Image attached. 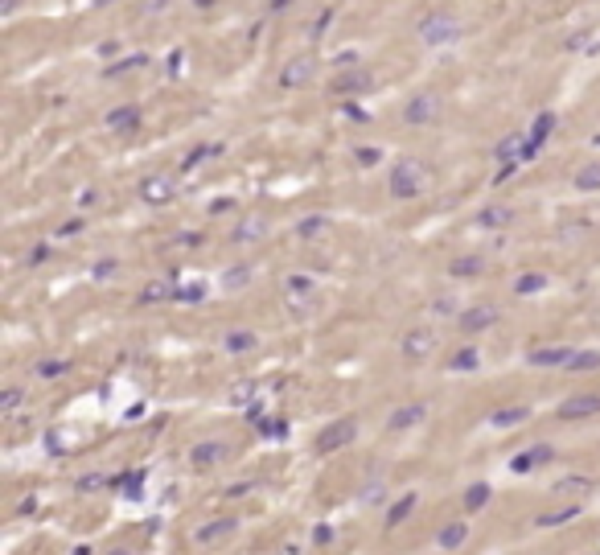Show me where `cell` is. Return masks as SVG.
Masks as SVG:
<instances>
[{
    "mask_svg": "<svg viewBox=\"0 0 600 555\" xmlns=\"http://www.w3.org/2000/svg\"><path fill=\"white\" fill-rule=\"evenodd\" d=\"M169 296H173V292H169L165 284H148V288H145V296H140V300H169Z\"/></svg>",
    "mask_w": 600,
    "mask_h": 555,
    "instance_id": "cell-41",
    "label": "cell"
},
{
    "mask_svg": "<svg viewBox=\"0 0 600 555\" xmlns=\"http://www.w3.org/2000/svg\"><path fill=\"white\" fill-rule=\"evenodd\" d=\"M354 157H358V165H366V169H370V165H379V157H383V152H379V148H358Z\"/></svg>",
    "mask_w": 600,
    "mask_h": 555,
    "instance_id": "cell-39",
    "label": "cell"
},
{
    "mask_svg": "<svg viewBox=\"0 0 600 555\" xmlns=\"http://www.w3.org/2000/svg\"><path fill=\"white\" fill-rule=\"evenodd\" d=\"M235 531H239V518H210L206 527H197L193 543H197V547H214V543H222V539H231Z\"/></svg>",
    "mask_w": 600,
    "mask_h": 555,
    "instance_id": "cell-10",
    "label": "cell"
},
{
    "mask_svg": "<svg viewBox=\"0 0 600 555\" xmlns=\"http://www.w3.org/2000/svg\"><path fill=\"white\" fill-rule=\"evenodd\" d=\"M415 502H420V498H415V494H403V498H399V502H395V506L386 510V523H391V527H399V523H403V518H408L411 510H415Z\"/></svg>",
    "mask_w": 600,
    "mask_h": 555,
    "instance_id": "cell-26",
    "label": "cell"
},
{
    "mask_svg": "<svg viewBox=\"0 0 600 555\" xmlns=\"http://www.w3.org/2000/svg\"><path fill=\"white\" fill-rule=\"evenodd\" d=\"M325 226H329L325 214H305L296 222V235H300V239H317V235H325Z\"/></svg>",
    "mask_w": 600,
    "mask_h": 555,
    "instance_id": "cell-23",
    "label": "cell"
},
{
    "mask_svg": "<svg viewBox=\"0 0 600 555\" xmlns=\"http://www.w3.org/2000/svg\"><path fill=\"white\" fill-rule=\"evenodd\" d=\"M82 226H87L82 218H66V222L58 226V235H62V239H74V235H82Z\"/></svg>",
    "mask_w": 600,
    "mask_h": 555,
    "instance_id": "cell-36",
    "label": "cell"
},
{
    "mask_svg": "<svg viewBox=\"0 0 600 555\" xmlns=\"http://www.w3.org/2000/svg\"><path fill=\"white\" fill-rule=\"evenodd\" d=\"M555 489H559V494H588L592 482H588V477H568V482H559Z\"/></svg>",
    "mask_w": 600,
    "mask_h": 555,
    "instance_id": "cell-32",
    "label": "cell"
},
{
    "mask_svg": "<svg viewBox=\"0 0 600 555\" xmlns=\"http://www.w3.org/2000/svg\"><path fill=\"white\" fill-rule=\"evenodd\" d=\"M555 415L563 420V424H576V420H592V415H600V395H592V391H584V395H568L559 408H555Z\"/></svg>",
    "mask_w": 600,
    "mask_h": 555,
    "instance_id": "cell-6",
    "label": "cell"
},
{
    "mask_svg": "<svg viewBox=\"0 0 600 555\" xmlns=\"http://www.w3.org/2000/svg\"><path fill=\"white\" fill-rule=\"evenodd\" d=\"M312 74H317V62H312L309 54H300V58L284 62V71H280V87H284V91H292V87H309Z\"/></svg>",
    "mask_w": 600,
    "mask_h": 555,
    "instance_id": "cell-9",
    "label": "cell"
},
{
    "mask_svg": "<svg viewBox=\"0 0 600 555\" xmlns=\"http://www.w3.org/2000/svg\"><path fill=\"white\" fill-rule=\"evenodd\" d=\"M572 354H576V350H568V346H543V350H530L527 362L530 366H563V370H568Z\"/></svg>",
    "mask_w": 600,
    "mask_h": 555,
    "instance_id": "cell-16",
    "label": "cell"
},
{
    "mask_svg": "<svg viewBox=\"0 0 600 555\" xmlns=\"http://www.w3.org/2000/svg\"><path fill=\"white\" fill-rule=\"evenodd\" d=\"M391 193L395 197H420V193H428V169H424V161H415V157H399L395 161V169H391Z\"/></svg>",
    "mask_w": 600,
    "mask_h": 555,
    "instance_id": "cell-1",
    "label": "cell"
},
{
    "mask_svg": "<svg viewBox=\"0 0 600 555\" xmlns=\"http://www.w3.org/2000/svg\"><path fill=\"white\" fill-rule=\"evenodd\" d=\"M436 346H440V338H436L428 325H415V329H408V334H403V341H399L403 358H411V362H424V358H432Z\"/></svg>",
    "mask_w": 600,
    "mask_h": 555,
    "instance_id": "cell-5",
    "label": "cell"
},
{
    "mask_svg": "<svg viewBox=\"0 0 600 555\" xmlns=\"http://www.w3.org/2000/svg\"><path fill=\"white\" fill-rule=\"evenodd\" d=\"M465 543H469V523H460V518H456V523H444L440 535H436V547H440V551H456V547H465Z\"/></svg>",
    "mask_w": 600,
    "mask_h": 555,
    "instance_id": "cell-17",
    "label": "cell"
},
{
    "mask_svg": "<svg viewBox=\"0 0 600 555\" xmlns=\"http://www.w3.org/2000/svg\"><path fill=\"white\" fill-rule=\"evenodd\" d=\"M255 346H259V338H255L251 329H231V334H226V350H231V354H243V350H255Z\"/></svg>",
    "mask_w": 600,
    "mask_h": 555,
    "instance_id": "cell-24",
    "label": "cell"
},
{
    "mask_svg": "<svg viewBox=\"0 0 600 555\" xmlns=\"http://www.w3.org/2000/svg\"><path fill=\"white\" fill-rule=\"evenodd\" d=\"M444 116V95L440 91H415L403 107V123L408 128H432Z\"/></svg>",
    "mask_w": 600,
    "mask_h": 555,
    "instance_id": "cell-2",
    "label": "cell"
},
{
    "mask_svg": "<svg viewBox=\"0 0 600 555\" xmlns=\"http://www.w3.org/2000/svg\"><path fill=\"white\" fill-rule=\"evenodd\" d=\"M588 42H592V29H580V33H572L563 42V49H580V46H588Z\"/></svg>",
    "mask_w": 600,
    "mask_h": 555,
    "instance_id": "cell-38",
    "label": "cell"
},
{
    "mask_svg": "<svg viewBox=\"0 0 600 555\" xmlns=\"http://www.w3.org/2000/svg\"><path fill=\"white\" fill-rule=\"evenodd\" d=\"M140 197H145L148 206H165V202H173V181H169L165 173H152V177L140 181Z\"/></svg>",
    "mask_w": 600,
    "mask_h": 555,
    "instance_id": "cell-14",
    "label": "cell"
},
{
    "mask_svg": "<svg viewBox=\"0 0 600 555\" xmlns=\"http://www.w3.org/2000/svg\"><path fill=\"white\" fill-rule=\"evenodd\" d=\"M547 284H551V280H547L543 272H522V276L514 280V292H518V296H534V292H543Z\"/></svg>",
    "mask_w": 600,
    "mask_h": 555,
    "instance_id": "cell-21",
    "label": "cell"
},
{
    "mask_svg": "<svg viewBox=\"0 0 600 555\" xmlns=\"http://www.w3.org/2000/svg\"><path fill=\"white\" fill-rule=\"evenodd\" d=\"M226 457H231V444H226V440H197L190 449L193 469H214V465H222Z\"/></svg>",
    "mask_w": 600,
    "mask_h": 555,
    "instance_id": "cell-8",
    "label": "cell"
},
{
    "mask_svg": "<svg viewBox=\"0 0 600 555\" xmlns=\"http://www.w3.org/2000/svg\"><path fill=\"white\" fill-rule=\"evenodd\" d=\"M489 494H494V489H489V485H485V482L469 485V494H465V510H481V506H485V502H489Z\"/></svg>",
    "mask_w": 600,
    "mask_h": 555,
    "instance_id": "cell-28",
    "label": "cell"
},
{
    "mask_svg": "<svg viewBox=\"0 0 600 555\" xmlns=\"http://www.w3.org/2000/svg\"><path fill=\"white\" fill-rule=\"evenodd\" d=\"M370 87H374V74L362 71V66H354V71H345L341 78L329 83V91H333V95H354V91H370Z\"/></svg>",
    "mask_w": 600,
    "mask_h": 555,
    "instance_id": "cell-12",
    "label": "cell"
},
{
    "mask_svg": "<svg viewBox=\"0 0 600 555\" xmlns=\"http://www.w3.org/2000/svg\"><path fill=\"white\" fill-rule=\"evenodd\" d=\"M551 457H555V444H534V449H522V453L514 457V473H534V469L551 465Z\"/></svg>",
    "mask_w": 600,
    "mask_h": 555,
    "instance_id": "cell-13",
    "label": "cell"
},
{
    "mask_svg": "<svg viewBox=\"0 0 600 555\" xmlns=\"http://www.w3.org/2000/svg\"><path fill=\"white\" fill-rule=\"evenodd\" d=\"M448 366H453V370H473V366H477V350H456Z\"/></svg>",
    "mask_w": 600,
    "mask_h": 555,
    "instance_id": "cell-31",
    "label": "cell"
},
{
    "mask_svg": "<svg viewBox=\"0 0 600 555\" xmlns=\"http://www.w3.org/2000/svg\"><path fill=\"white\" fill-rule=\"evenodd\" d=\"M460 21H456L453 13H428L424 21H420V42L424 46H448V42H460Z\"/></svg>",
    "mask_w": 600,
    "mask_h": 555,
    "instance_id": "cell-3",
    "label": "cell"
},
{
    "mask_svg": "<svg viewBox=\"0 0 600 555\" xmlns=\"http://www.w3.org/2000/svg\"><path fill=\"white\" fill-rule=\"evenodd\" d=\"M530 420V408L527 403H514V408H498L494 415H489V424L494 428H514V424H527Z\"/></svg>",
    "mask_w": 600,
    "mask_h": 555,
    "instance_id": "cell-19",
    "label": "cell"
},
{
    "mask_svg": "<svg viewBox=\"0 0 600 555\" xmlns=\"http://www.w3.org/2000/svg\"><path fill=\"white\" fill-rule=\"evenodd\" d=\"M202 296H206V288H202V284H190V288H181V292H177V300H185V305L202 300Z\"/></svg>",
    "mask_w": 600,
    "mask_h": 555,
    "instance_id": "cell-40",
    "label": "cell"
},
{
    "mask_svg": "<svg viewBox=\"0 0 600 555\" xmlns=\"http://www.w3.org/2000/svg\"><path fill=\"white\" fill-rule=\"evenodd\" d=\"M288 292H292V296H312L317 288H312L309 276H288Z\"/></svg>",
    "mask_w": 600,
    "mask_h": 555,
    "instance_id": "cell-35",
    "label": "cell"
},
{
    "mask_svg": "<svg viewBox=\"0 0 600 555\" xmlns=\"http://www.w3.org/2000/svg\"><path fill=\"white\" fill-rule=\"evenodd\" d=\"M448 272H453V276H481L485 264H481V255H465V260H453Z\"/></svg>",
    "mask_w": 600,
    "mask_h": 555,
    "instance_id": "cell-27",
    "label": "cell"
},
{
    "mask_svg": "<svg viewBox=\"0 0 600 555\" xmlns=\"http://www.w3.org/2000/svg\"><path fill=\"white\" fill-rule=\"evenodd\" d=\"M103 128H111V132H132V128H140V107H116V111H107L103 116Z\"/></svg>",
    "mask_w": 600,
    "mask_h": 555,
    "instance_id": "cell-18",
    "label": "cell"
},
{
    "mask_svg": "<svg viewBox=\"0 0 600 555\" xmlns=\"http://www.w3.org/2000/svg\"><path fill=\"white\" fill-rule=\"evenodd\" d=\"M572 181H576V190H580V193H596V190H600V161H588V165H580Z\"/></svg>",
    "mask_w": 600,
    "mask_h": 555,
    "instance_id": "cell-20",
    "label": "cell"
},
{
    "mask_svg": "<svg viewBox=\"0 0 600 555\" xmlns=\"http://www.w3.org/2000/svg\"><path fill=\"white\" fill-rule=\"evenodd\" d=\"M576 506H563V510H551V514H539V527H559L563 518H572Z\"/></svg>",
    "mask_w": 600,
    "mask_h": 555,
    "instance_id": "cell-34",
    "label": "cell"
},
{
    "mask_svg": "<svg viewBox=\"0 0 600 555\" xmlns=\"http://www.w3.org/2000/svg\"><path fill=\"white\" fill-rule=\"evenodd\" d=\"M424 420H428V408H424V403H403V408H395V411H391L386 428H391V432H408V428L424 424Z\"/></svg>",
    "mask_w": 600,
    "mask_h": 555,
    "instance_id": "cell-15",
    "label": "cell"
},
{
    "mask_svg": "<svg viewBox=\"0 0 600 555\" xmlns=\"http://www.w3.org/2000/svg\"><path fill=\"white\" fill-rule=\"evenodd\" d=\"M354 436H358V424H354V420H337L329 428H321L312 444H317V453H337V449L354 444Z\"/></svg>",
    "mask_w": 600,
    "mask_h": 555,
    "instance_id": "cell-7",
    "label": "cell"
},
{
    "mask_svg": "<svg viewBox=\"0 0 600 555\" xmlns=\"http://www.w3.org/2000/svg\"><path fill=\"white\" fill-rule=\"evenodd\" d=\"M551 128H555V116L551 111H543L539 120L530 123V145L539 148V145H547V136H551Z\"/></svg>",
    "mask_w": 600,
    "mask_h": 555,
    "instance_id": "cell-25",
    "label": "cell"
},
{
    "mask_svg": "<svg viewBox=\"0 0 600 555\" xmlns=\"http://www.w3.org/2000/svg\"><path fill=\"white\" fill-rule=\"evenodd\" d=\"M21 8V0H0V17H13Z\"/></svg>",
    "mask_w": 600,
    "mask_h": 555,
    "instance_id": "cell-42",
    "label": "cell"
},
{
    "mask_svg": "<svg viewBox=\"0 0 600 555\" xmlns=\"http://www.w3.org/2000/svg\"><path fill=\"white\" fill-rule=\"evenodd\" d=\"M247 280H251V267H235V272H226V276H222V284H226L231 292H235V288H243Z\"/></svg>",
    "mask_w": 600,
    "mask_h": 555,
    "instance_id": "cell-33",
    "label": "cell"
},
{
    "mask_svg": "<svg viewBox=\"0 0 600 555\" xmlns=\"http://www.w3.org/2000/svg\"><path fill=\"white\" fill-rule=\"evenodd\" d=\"M37 370H42V374H62V370H66V362H42Z\"/></svg>",
    "mask_w": 600,
    "mask_h": 555,
    "instance_id": "cell-43",
    "label": "cell"
},
{
    "mask_svg": "<svg viewBox=\"0 0 600 555\" xmlns=\"http://www.w3.org/2000/svg\"><path fill=\"white\" fill-rule=\"evenodd\" d=\"M514 222H518V210L506 206V202H489L477 214V226H485V231H506V226H514Z\"/></svg>",
    "mask_w": 600,
    "mask_h": 555,
    "instance_id": "cell-11",
    "label": "cell"
},
{
    "mask_svg": "<svg viewBox=\"0 0 600 555\" xmlns=\"http://www.w3.org/2000/svg\"><path fill=\"white\" fill-rule=\"evenodd\" d=\"M148 62V54H132V58H123V62H116V66H107V78H116V74H128V71H140V66H145Z\"/></svg>",
    "mask_w": 600,
    "mask_h": 555,
    "instance_id": "cell-30",
    "label": "cell"
},
{
    "mask_svg": "<svg viewBox=\"0 0 600 555\" xmlns=\"http://www.w3.org/2000/svg\"><path fill=\"white\" fill-rule=\"evenodd\" d=\"M498 321H502V309H498V305H469V309L456 313L460 334H485V329H494Z\"/></svg>",
    "mask_w": 600,
    "mask_h": 555,
    "instance_id": "cell-4",
    "label": "cell"
},
{
    "mask_svg": "<svg viewBox=\"0 0 600 555\" xmlns=\"http://www.w3.org/2000/svg\"><path fill=\"white\" fill-rule=\"evenodd\" d=\"M231 239L235 243H251V239H264V222H259V218H247V222H243L239 231H235V235H231Z\"/></svg>",
    "mask_w": 600,
    "mask_h": 555,
    "instance_id": "cell-29",
    "label": "cell"
},
{
    "mask_svg": "<svg viewBox=\"0 0 600 555\" xmlns=\"http://www.w3.org/2000/svg\"><path fill=\"white\" fill-rule=\"evenodd\" d=\"M21 399H25V391H21V386H8V395H4V415L21 408Z\"/></svg>",
    "mask_w": 600,
    "mask_h": 555,
    "instance_id": "cell-37",
    "label": "cell"
},
{
    "mask_svg": "<svg viewBox=\"0 0 600 555\" xmlns=\"http://www.w3.org/2000/svg\"><path fill=\"white\" fill-rule=\"evenodd\" d=\"M572 374H588V370H600V350H576L572 362H568Z\"/></svg>",
    "mask_w": 600,
    "mask_h": 555,
    "instance_id": "cell-22",
    "label": "cell"
}]
</instances>
